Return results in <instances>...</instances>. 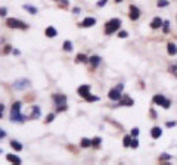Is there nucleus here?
<instances>
[{"mask_svg":"<svg viewBox=\"0 0 177 165\" xmlns=\"http://www.w3.org/2000/svg\"><path fill=\"white\" fill-rule=\"evenodd\" d=\"M21 111V102H15L13 105H12V109H10V121L12 123H22L25 118H24V115L19 112Z\"/></svg>","mask_w":177,"mask_h":165,"instance_id":"f257e3e1","label":"nucleus"},{"mask_svg":"<svg viewBox=\"0 0 177 165\" xmlns=\"http://www.w3.org/2000/svg\"><path fill=\"white\" fill-rule=\"evenodd\" d=\"M120 25H121V21H120L118 18H114V19L108 21V22L105 24V34H106V36L114 34V33L120 28Z\"/></svg>","mask_w":177,"mask_h":165,"instance_id":"f03ea898","label":"nucleus"},{"mask_svg":"<svg viewBox=\"0 0 177 165\" xmlns=\"http://www.w3.org/2000/svg\"><path fill=\"white\" fill-rule=\"evenodd\" d=\"M6 24H7L9 28H21V30H25V28L28 27L25 22H22V21H19V19H15V18H9V19L6 21Z\"/></svg>","mask_w":177,"mask_h":165,"instance_id":"7ed1b4c3","label":"nucleus"},{"mask_svg":"<svg viewBox=\"0 0 177 165\" xmlns=\"http://www.w3.org/2000/svg\"><path fill=\"white\" fill-rule=\"evenodd\" d=\"M53 100H55V103L59 106V109L58 111H64V109H67V96L65 94H55L53 96Z\"/></svg>","mask_w":177,"mask_h":165,"instance_id":"20e7f679","label":"nucleus"},{"mask_svg":"<svg viewBox=\"0 0 177 165\" xmlns=\"http://www.w3.org/2000/svg\"><path fill=\"white\" fill-rule=\"evenodd\" d=\"M121 91H123V84L117 85L115 88H111L108 96H109V99H112V100H120V99H121Z\"/></svg>","mask_w":177,"mask_h":165,"instance_id":"39448f33","label":"nucleus"},{"mask_svg":"<svg viewBox=\"0 0 177 165\" xmlns=\"http://www.w3.org/2000/svg\"><path fill=\"white\" fill-rule=\"evenodd\" d=\"M154 102L155 103H158V105H161L162 108H165V109H168L170 108V105H171V102L168 100V99H165L162 94H157L155 97H154Z\"/></svg>","mask_w":177,"mask_h":165,"instance_id":"423d86ee","label":"nucleus"},{"mask_svg":"<svg viewBox=\"0 0 177 165\" xmlns=\"http://www.w3.org/2000/svg\"><path fill=\"white\" fill-rule=\"evenodd\" d=\"M27 87H30V80H27V78H21L13 82V88H16V90H24Z\"/></svg>","mask_w":177,"mask_h":165,"instance_id":"0eeeda50","label":"nucleus"},{"mask_svg":"<svg viewBox=\"0 0 177 165\" xmlns=\"http://www.w3.org/2000/svg\"><path fill=\"white\" fill-rule=\"evenodd\" d=\"M78 94L83 96L84 99H87L88 96H90V85H88V84H83V85H80V87H78Z\"/></svg>","mask_w":177,"mask_h":165,"instance_id":"6e6552de","label":"nucleus"},{"mask_svg":"<svg viewBox=\"0 0 177 165\" xmlns=\"http://www.w3.org/2000/svg\"><path fill=\"white\" fill-rule=\"evenodd\" d=\"M139 16H140V10H139V7H136V6H130V18H132L133 21H136V19H139Z\"/></svg>","mask_w":177,"mask_h":165,"instance_id":"1a4fd4ad","label":"nucleus"},{"mask_svg":"<svg viewBox=\"0 0 177 165\" xmlns=\"http://www.w3.org/2000/svg\"><path fill=\"white\" fill-rule=\"evenodd\" d=\"M151 136H152L154 139H159V137L162 136V130H161V127H154V128L151 130Z\"/></svg>","mask_w":177,"mask_h":165,"instance_id":"9d476101","label":"nucleus"},{"mask_svg":"<svg viewBox=\"0 0 177 165\" xmlns=\"http://www.w3.org/2000/svg\"><path fill=\"white\" fill-rule=\"evenodd\" d=\"M162 24H164V21H162L161 18H154V19H152V22H151V28L157 30V28H159Z\"/></svg>","mask_w":177,"mask_h":165,"instance_id":"9b49d317","label":"nucleus"},{"mask_svg":"<svg viewBox=\"0 0 177 165\" xmlns=\"http://www.w3.org/2000/svg\"><path fill=\"white\" fill-rule=\"evenodd\" d=\"M44 34H46L49 39H52V37H56V36H58V31H56V28H53V27H47L46 31H44Z\"/></svg>","mask_w":177,"mask_h":165,"instance_id":"f8f14e48","label":"nucleus"},{"mask_svg":"<svg viewBox=\"0 0 177 165\" xmlns=\"http://www.w3.org/2000/svg\"><path fill=\"white\" fill-rule=\"evenodd\" d=\"M88 64H90L93 68H96V66L100 64V58H99V56H91V58H88Z\"/></svg>","mask_w":177,"mask_h":165,"instance_id":"ddd939ff","label":"nucleus"},{"mask_svg":"<svg viewBox=\"0 0 177 165\" xmlns=\"http://www.w3.org/2000/svg\"><path fill=\"white\" fill-rule=\"evenodd\" d=\"M96 24V19L94 18H86L83 22H81V27H93Z\"/></svg>","mask_w":177,"mask_h":165,"instance_id":"4468645a","label":"nucleus"},{"mask_svg":"<svg viewBox=\"0 0 177 165\" xmlns=\"http://www.w3.org/2000/svg\"><path fill=\"white\" fill-rule=\"evenodd\" d=\"M167 52H168L170 55H177V46L174 43H168V44H167Z\"/></svg>","mask_w":177,"mask_h":165,"instance_id":"2eb2a0df","label":"nucleus"},{"mask_svg":"<svg viewBox=\"0 0 177 165\" xmlns=\"http://www.w3.org/2000/svg\"><path fill=\"white\" fill-rule=\"evenodd\" d=\"M6 159L9 162H13V164H21V158L19 156H15V155H6Z\"/></svg>","mask_w":177,"mask_h":165,"instance_id":"dca6fc26","label":"nucleus"},{"mask_svg":"<svg viewBox=\"0 0 177 165\" xmlns=\"http://www.w3.org/2000/svg\"><path fill=\"white\" fill-rule=\"evenodd\" d=\"M24 9H25V10H28L30 13H33V15H36V13H37V7H36V6H30V4H24Z\"/></svg>","mask_w":177,"mask_h":165,"instance_id":"f3484780","label":"nucleus"},{"mask_svg":"<svg viewBox=\"0 0 177 165\" xmlns=\"http://www.w3.org/2000/svg\"><path fill=\"white\" fill-rule=\"evenodd\" d=\"M10 146H12L15 150H22V145H21L19 142H16V140H12V142H10Z\"/></svg>","mask_w":177,"mask_h":165,"instance_id":"a211bd4d","label":"nucleus"},{"mask_svg":"<svg viewBox=\"0 0 177 165\" xmlns=\"http://www.w3.org/2000/svg\"><path fill=\"white\" fill-rule=\"evenodd\" d=\"M64 49H65L67 52H71V50H72V43H71L69 40L64 41Z\"/></svg>","mask_w":177,"mask_h":165,"instance_id":"6ab92c4d","label":"nucleus"},{"mask_svg":"<svg viewBox=\"0 0 177 165\" xmlns=\"http://www.w3.org/2000/svg\"><path fill=\"white\" fill-rule=\"evenodd\" d=\"M133 99H130V97H126L124 100H121V105H126V106H133Z\"/></svg>","mask_w":177,"mask_h":165,"instance_id":"aec40b11","label":"nucleus"},{"mask_svg":"<svg viewBox=\"0 0 177 165\" xmlns=\"http://www.w3.org/2000/svg\"><path fill=\"white\" fill-rule=\"evenodd\" d=\"M88 146H91V140H88V139H81V147H88Z\"/></svg>","mask_w":177,"mask_h":165,"instance_id":"412c9836","label":"nucleus"},{"mask_svg":"<svg viewBox=\"0 0 177 165\" xmlns=\"http://www.w3.org/2000/svg\"><path fill=\"white\" fill-rule=\"evenodd\" d=\"M40 117V109H39V106H34L33 108V118H39Z\"/></svg>","mask_w":177,"mask_h":165,"instance_id":"4be33fe9","label":"nucleus"},{"mask_svg":"<svg viewBox=\"0 0 177 165\" xmlns=\"http://www.w3.org/2000/svg\"><path fill=\"white\" fill-rule=\"evenodd\" d=\"M75 62H88V59L84 55H78V56L75 58Z\"/></svg>","mask_w":177,"mask_h":165,"instance_id":"5701e85b","label":"nucleus"},{"mask_svg":"<svg viewBox=\"0 0 177 165\" xmlns=\"http://www.w3.org/2000/svg\"><path fill=\"white\" fill-rule=\"evenodd\" d=\"M130 143H132V137H130V136H126L124 140H123V145H124V146H130Z\"/></svg>","mask_w":177,"mask_h":165,"instance_id":"b1692460","label":"nucleus"},{"mask_svg":"<svg viewBox=\"0 0 177 165\" xmlns=\"http://www.w3.org/2000/svg\"><path fill=\"white\" fill-rule=\"evenodd\" d=\"M130 146H132L133 149L139 147V140H137V139H132V143H130Z\"/></svg>","mask_w":177,"mask_h":165,"instance_id":"393cba45","label":"nucleus"},{"mask_svg":"<svg viewBox=\"0 0 177 165\" xmlns=\"http://www.w3.org/2000/svg\"><path fill=\"white\" fill-rule=\"evenodd\" d=\"M170 72L177 77V65H171V66H170Z\"/></svg>","mask_w":177,"mask_h":165,"instance_id":"a878e982","label":"nucleus"},{"mask_svg":"<svg viewBox=\"0 0 177 165\" xmlns=\"http://www.w3.org/2000/svg\"><path fill=\"white\" fill-rule=\"evenodd\" d=\"M158 6H159V7L168 6V1H167V0H158Z\"/></svg>","mask_w":177,"mask_h":165,"instance_id":"bb28decb","label":"nucleus"},{"mask_svg":"<svg viewBox=\"0 0 177 165\" xmlns=\"http://www.w3.org/2000/svg\"><path fill=\"white\" fill-rule=\"evenodd\" d=\"M127 36H129L127 31H120V33H118V37H120V39H126Z\"/></svg>","mask_w":177,"mask_h":165,"instance_id":"cd10ccee","label":"nucleus"},{"mask_svg":"<svg viewBox=\"0 0 177 165\" xmlns=\"http://www.w3.org/2000/svg\"><path fill=\"white\" fill-rule=\"evenodd\" d=\"M91 145H93V146H99V145H100V139H99V137H96V139H93V142H91Z\"/></svg>","mask_w":177,"mask_h":165,"instance_id":"c85d7f7f","label":"nucleus"},{"mask_svg":"<svg viewBox=\"0 0 177 165\" xmlns=\"http://www.w3.org/2000/svg\"><path fill=\"white\" fill-rule=\"evenodd\" d=\"M53 118H55V114H49V115H47V118H46V123H50Z\"/></svg>","mask_w":177,"mask_h":165,"instance_id":"c756f323","label":"nucleus"},{"mask_svg":"<svg viewBox=\"0 0 177 165\" xmlns=\"http://www.w3.org/2000/svg\"><path fill=\"white\" fill-rule=\"evenodd\" d=\"M7 13V9L6 7H0V16H4Z\"/></svg>","mask_w":177,"mask_h":165,"instance_id":"7c9ffc66","label":"nucleus"},{"mask_svg":"<svg viewBox=\"0 0 177 165\" xmlns=\"http://www.w3.org/2000/svg\"><path fill=\"white\" fill-rule=\"evenodd\" d=\"M132 136H134V137H137V136H139V128H133V130H132Z\"/></svg>","mask_w":177,"mask_h":165,"instance_id":"2f4dec72","label":"nucleus"},{"mask_svg":"<svg viewBox=\"0 0 177 165\" xmlns=\"http://www.w3.org/2000/svg\"><path fill=\"white\" fill-rule=\"evenodd\" d=\"M168 25H170V22L168 21H164V31L165 33H168Z\"/></svg>","mask_w":177,"mask_h":165,"instance_id":"473e14b6","label":"nucleus"},{"mask_svg":"<svg viewBox=\"0 0 177 165\" xmlns=\"http://www.w3.org/2000/svg\"><path fill=\"white\" fill-rule=\"evenodd\" d=\"M106 1H108V0H100V1H97V6H99V7H100V6H105Z\"/></svg>","mask_w":177,"mask_h":165,"instance_id":"72a5a7b5","label":"nucleus"},{"mask_svg":"<svg viewBox=\"0 0 177 165\" xmlns=\"http://www.w3.org/2000/svg\"><path fill=\"white\" fill-rule=\"evenodd\" d=\"M87 100H90V102H96V100H97V97H96V96H88Z\"/></svg>","mask_w":177,"mask_h":165,"instance_id":"f704fd0d","label":"nucleus"},{"mask_svg":"<svg viewBox=\"0 0 177 165\" xmlns=\"http://www.w3.org/2000/svg\"><path fill=\"white\" fill-rule=\"evenodd\" d=\"M170 158H171L170 155H162V156H161L159 159H161V161H165V159H170Z\"/></svg>","mask_w":177,"mask_h":165,"instance_id":"c9c22d12","label":"nucleus"},{"mask_svg":"<svg viewBox=\"0 0 177 165\" xmlns=\"http://www.w3.org/2000/svg\"><path fill=\"white\" fill-rule=\"evenodd\" d=\"M3 111H4V105H1V103H0V118L3 117Z\"/></svg>","mask_w":177,"mask_h":165,"instance_id":"e433bc0d","label":"nucleus"},{"mask_svg":"<svg viewBox=\"0 0 177 165\" xmlns=\"http://www.w3.org/2000/svg\"><path fill=\"white\" fill-rule=\"evenodd\" d=\"M174 125H176V123H170V121L167 123V127H174Z\"/></svg>","mask_w":177,"mask_h":165,"instance_id":"4c0bfd02","label":"nucleus"},{"mask_svg":"<svg viewBox=\"0 0 177 165\" xmlns=\"http://www.w3.org/2000/svg\"><path fill=\"white\" fill-rule=\"evenodd\" d=\"M4 136H6V133H4V131H1V130H0V139H1V137H4Z\"/></svg>","mask_w":177,"mask_h":165,"instance_id":"58836bf2","label":"nucleus"},{"mask_svg":"<svg viewBox=\"0 0 177 165\" xmlns=\"http://www.w3.org/2000/svg\"><path fill=\"white\" fill-rule=\"evenodd\" d=\"M72 12H74V13H80V9H78V7H75V9H74Z\"/></svg>","mask_w":177,"mask_h":165,"instance_id":"ea45409f","label":"nucleus"},{"mask_svg":"<svg viewBox=\"0 0 177 165\" xmlns=\"http://www.w3.org/2000/svg\"><path fill=\"white\" fill-rule=\"evenodd\" d=\"M115 1H117V3H120V1H123V0H115Z\"/></svg>","mask_w":177,"mask_h":165,"instance_id":"a19ab883","label":"nucleus"},{"mask_svg":"<svg viewBox=\"0 0 177 165\" xmlns=\"http://www.w3.org/2000/svg\"><path fill=\"white\" fill-rule=\"evenodd\" d=\"M55 1H59V0H55Z\"/></svg>","mask_w":177,"mask_h":165,"instance_id":"79ce46f5","label":"nucleus"}]
</instances>
